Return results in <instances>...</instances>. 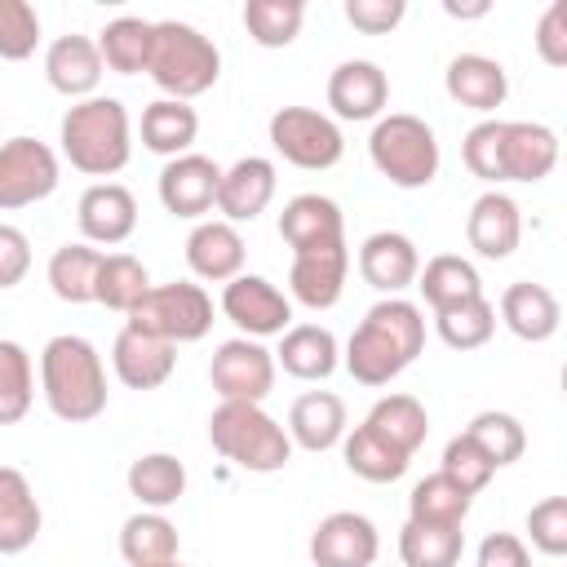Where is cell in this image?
Returning a JSON list of instances; mask_svg holds the SVG:
<instances>
[{"instance_id": "obj_41", "label": "cell", "mask_w": 567, "mask_h": 567, "mask_svg": "<svg viewBox=\"0 0 567 567\" xmlns=\"http://www.w3.org/2000/svg\"><path fill=\"white\" fill-rule=\"evenodd\" d=\"M35 403V368L22 341L0 337V425H18Z\"/></svg>"}, {"instance_id": "obj_17", "label": "cell", "mask_w": 567, "mask_h": 567, "mask_svg": "<svg viewBox=\"0 0 567 567\" xmlns=\"http://www.w3.org/2000/svg\"><path fill=\"white\" fill-rule=\"evenodd\" d=\"M558 164V133L536 120H505L501 128V182H545Z\"/></svg>"}, {"instance_id": "obj_2", "label": "cell", "mask_w": 567, "mask_h": 567, "mask_svg": "<svg viewBox=\"0 0 567 567\" xmlns=\"http://www.w3.org/2000/svg\"><path fill=\"white\" fill-rule=\"evenodd\" d=\"M40 394L49 412L66 425H84L106 412V363L89 337L62 332L40 350Z\"/></svg>"}, {"instance_id": "obj_15", "label": "cell", "mask_w": 567, "mask_h": 567, "mask_svg": "<svg viewBox=\"0 0 567 567\" xmlns=\"http://www.w3.org/2000/svg\"><path fill=\"white\" fill-rule=\"evenodd\" d=\"M275 186H279V173L266 155H244L235 159L230 168H221V182H217V213L221 221H252L270 208L275 199Z\"/></svg>"}, {"instance_id": "obj_47", "label": "cell", "mask_w": 567, "mask_h": 567, "mask_svg": "<svg viewBox=\"0 0 567 567\" xmlns=\"http://www.w3.org/2000/svg\"><path fill=\"white\" fill-rule=\"evenodd\" d=\"M501 128H505V120H478V124L465 133V142H461L465 168H470L478 182H487L492 190L501 186Z\"/></svg>"}, {"instance_id": "obj_28", "label": "cell", "mask_w": 567, "mask_h": 567, "mask_svg": "<svg viewBox=\"0 0 567 567\" xmlns=\"http://www.w3.org/2000/svg\"><path fill=\"white\" fill-rule=\"evenodd\" d=\"M288 439L292 447L306 452H328L346 439V403L332 390H306L292 408H288Z\"/></svg>"}, {"instance_id": "obj_25", "label": "cell", "mask_w": 567, "mask_h": 567, "mask_svg": "<svg viewBox=\"0 0 567 567\" xmlns=\"http://www.w3.org/2000/svg\"><path fill=\"white\" fill-rule=\"evenodd\" d=\"M279 239L301 252V248H319V244H341L346 239V217L337 208V199L328 195H292L279 213Z\"/></svg>"}, {"instance_id": "obj_12", "label": "cell", "mask_w": 567, "mask_h": 567, "mask_svg": "<svg viewBox=\"0 0 567 567\" xmlns=\"http://www.w3.org/2000/svg\"><path fill=\"white\" fill-rule=\"evenodd\" d=\"M377 554H381V536H377V523L368 514L337 509V514L319 518V527L310 532V563L315 567H372Z\"/></svg>"}, {"instance_id": "obj_27", "label": "cell", "mask_w": 567, "mask_h": 567, "mask_svg": "<svg viewBox=\"0 0 567 567\" xmlns=\"http://www.w3.org/2000/svg\"><path fill=\"white\" fill-rule=\"evenodd\" d=\"M270 354H275V368H284L297 381H328L341 363V346L323 323H292L279 337V350Z\"/></svg>"}, {"instance_id": "obj_35", "label": "cell", "mask_w": 567, "mask_h": 567, "mask_svg": "<svg viewBox=\"0 0 567 567\" xmlns=\"http://www.w3.org/2000/svg\"><path fill=\"white\" fill-rule=\"evenodd\" d=\"M363 425H372L381 439H390L399 452H416L430 434V412L416 394H385L372 403V412L363 416Z\"/></svg>"}, {"instance_id": "obj_49", "label": "cell", "mask_w": 567, "mask_h": 567, "mask_svg": "<svg viewBox=\"0 0 567 567\" xmlns=\"http://www.w3.org/2000/svg\"><path fill=\"white\" fill-rule=\"evenodd\" d=\"M408 4L403 0H346V22L363 35H385L403 22Z\"/></svg>"}, {"instance_id": "obj_16", "label": "cell", "mask_w": 567, "mask_h": 567, "mask_svg": "<svg viewBox=\"0 0 567 567\" xmlns=\"http://www.w3.org/2000/svg\"><path fill=\"white\" fill-rule=\"evenodd\" d=\"M75 221H80L84 244L115 248L137 230V199L120 182H93L75 204Z\"/></svg>"}, {"instance_id": "obj_44", "label": "cell", "mask_w": 567, "mask_h": 567, "mask_svg": "<svg viewBox=\"0 0 567 567\" xmlns=\"http://www.w3.org/2000/svg\"><path fill=\"white\" fill-rule=\"evenodd\" d=\"M465 434L478 443V452H483L496 470L514 465V461L527 452V430H523V421L509 416V412H496V408L478 412V416L465 425Z\"/></svg>"}, {"instance_id": "obj_30", "label": "cell", "mask_w": 567, "mask_h": 567, "mask_svg": "<svg viewBox=\"0 0 567 567\" xmlns=\"http://www.w3.org/2000/svg\"><path fill=\"white\" fill-rule=\"evenodd\" d=\"M182 549L177 523L164 518L159 509H137L124 518L120 527V554L128 567H155V563H173Z\"/></svg>"}, {"instance_id": "obj_3", "label": "cell", "mask_w": 567, "mask_h": 567, "mask_svg": "<svg viewBox=\"0 0 567 567\" xmlns=\"http://www.w3.org/2000/svg\"><path fill=\"white\" fill-rule=\"evenodd\" d=\"M58 142H62V155L71 159L75 173L115 177L133 155V124H128L124 102L102 97V93L71 102L62 124H58Z\"/></svg>"}, {"instance_id": "obj_26", "label": "cell", "mask_w": 567, "mask_h": 567, "mask_svg": "<svg viewBox=\"0 0 567 567\" xmlns=\"http://www.w3.org/2000/svg\"><path fill=\"white\" fill-rule=\"evenodd\" d=\"M501 323L518 337V341H549L563 323V306L558 297L545 288V284H532V279H518L501 292V306H496Z\"/></svg>"}, {"instance_id": "obj_42", "label": "cell", "mask_w": 567, "mask_h": 567, "mask_svg": "<svg viewBox=\"0 0 567 567\" xmlns=\"http://www.w3.org/2000/svg\"><path fill=\"white\" fill-rule=\"evenodd\" d=\"M434 332L447 350H478L496 332V306L487 297H474V301L434 310Z\"/></svg>"}, {"instance_id": "obj_18", "label": "cell", "mask_w": 567, "mask_h": 567, "mask_svg": "<svg viewBox=\"0 0 567 567\" xmlns=\"http://www.w3.org/2000/svg\"><path fill=\"white\" fill-rule=\"evenodd\" d=\"M359 275H363L368 288H377L385 297H399L403 288L416 284L421 252L403 230H377L359 244Z\"/></svg>"}, {"instance_id": "obj_39", "label": "cell", "mask_w": 567, "mask_h": 567, "mask_svg": "<svg viewBox=\"0 0 567 567\" xmlns=\"http://www.w3.org/2000/svg\"><path fill=\"white\" fill-rule=\"evenodd\" d=\"M151 27L146 18H115L97 31V53H102V66L120 71V75H137L146 71V58H151Z\"/></svg>"}, {"instance_id": "obj_36", "label": "cell", "mask_w": 567, "mask_h": 567, "mask_svg": "<svg viewBox=\"0 0 567 567\" xmlns=\"http://www.w3.org/2000/svg\"><path fill=\"white\" fill-rule=\"evenodd\" d=\"M470 505H474V496L461 492L447 474L434 470V474H425V478L412 487V496H408V518H412V523H425V527H465Z\"/></svg>"}, {"instance_id": "obj_11", "label": "cell", "mask_w": 567, "mask_h": 567, "mask_svg": "<svg viewBox=\"0 0 567 567\" xmlns=\"http://www.w3.org/2000/svg\"><path fill=\"white\" fill-rule=\"evenodd\" d=\"M221 315L239 328V337H284L292 328V301L266 275H235L221 284Z\"/></svg>"}, {"instance_id": "obj_9", "label": "cell", "mask_w": 567, "mask_h": 567, "mask_svg": "<svg viewBox=\"0 0 567 567\" xmlns=\"http://www.w3.org/2000/svg\"><path fill=\"white\" fill-rule=\"evenodd\" d=\"M58 190V155L40 137L0 142V213L40 204Z\"/></svg>"}, {"instance_id": "obj_4", "label": "cell", "mask_w": 567, "mask_h": 567, "mask_svg": "<svg viewBox=\"0 0 567 567\" xmlns=\"http://www.w3.org/2000/svg\"><path fill=\"white\" fill-rule=\"evenodd\" d=\"M146 75L164 89V97L173 102H190L199 93H208L221 80V53L217 44L177 18H164L151 27V58H146Z\"/></svg>"}, {"instance_id": "obj_23", "label": "cell", "mask_w": 567, "mask_h": 567, "mask_svg": "<svg viewBox=\"0 0 567 567\" xmlns=\"http://www.w3.org/2000/svg\"><path fill=\"white\" fill-rule=\"evenodd\" d=\"M443 89H447V97L456 106L478 111V115H492L505 102V93H509V75L487 53H456L447 62V71H443Z\"/></svg>"}, {"instance_id": "obj_54", "label": "cell", "mask_w": 567, "mask_h": 567, "mask_svg": "<svg viewBox=\"0 0 567 567\" xmlns=\"http://www.w3.org/2000/svg\"><path fill=\"white\" fill-rule=\"evenodd\" d=\"M155 567H186V563H177V558H173V563H155Z\"/></svg>"}, {"instance_id": "obj_53", "label": "cell", "mask_w": 567, "mask_h": 567, "mask_svg": "<svg viewBox=\"0 0 567 567\" xmlns=\"http://www.w3.org/2000/svg\"><path fill=\"white\" fill-rule=\"evenodd\" d=\"M443 13L447 18H483L487 13V0H478V4H443Z\"/></svg>"}, {"instance_id": "obj_33", "label": "cell", "mask_w": 567, "mask_h": 567, "mask_svg": "<svg viewBox=\"0 0 567 567\" xmlns=\"http://www.w3.org/2000/svg\"><path fill=\"white\" fill-rule=\"evenodd\" d=\"M199 137V115L190 102H173V97H159L142 111V146L155 151V155H186Z\"/></svg>"}, {"instance_id": "obj_38", "label": "cell", "mask_w": 567, "mask_h": 567, "mask_svg": "<svg viewBox=\"0 0 567 567\" xmlns=\"http://www.w3.org/2000/svg\"><path fill=\"white\" fill-rule=\"evenodd\" d=\"M97 266H102V252L93 244H62L49 257V288H53V297L58 301H71V306L93 301Z\"/></svg>"}, {"instance_id": "obj_32", "label": "cell", "mask_w": 567, "mask_h": 567, "mask_svg": "<svg viewBox=\"0 0 567 567\" xmlns=\"http://www.w3.org/2000/svg\"><path fill=\"white\" fill-rule=\"evenodd\" d=\"M341 461L350 474H359L363 483H394L408 474V452H399L390 439H381L372 425H354L341 439Z\"/></svg>"}, {"instance_id": "obj_22", "label": "cell", "mask_w": 567, "mask_h": 567, "mask_svg": "<svg viewBox=\"0 0 567 567\" xmlns=\"http://www.w3.org/2000/svg\"><path fill=\"white\" fill-rule=\"evenodd\" d=\"M102 71L106 66H102L97 40H89V35H58L49 44V53H44V80H49V89L62 93V97H75V102H84V97L97 93Z\"/></svg>"}, {"instance_id": "obj_5", "label": "cell", "mask_w": 567, "mask_h": 567, "mask_svg": "<svg viewBox=\"0 0 567 567\" xmlns=\"http://www.w3.org/2000/svg\"><path fill=\"white\" fill-rule=\"evenodd\" d=\"M208 443L248 474H275L292 461L288 430L261 403H217L208 416Z\"/></svg>"}, {"instance_id": "obj_24", "label": "cell", "mask_w": 567, "mask_h": 567, "mask_svg": "<svg viewBox=\"0 0 567 567\" xmlns=\"http://www.w3.org/2000/svg\"><path fill=\"white\" fill-rule=\"evenodd\" d=\"M186 266H190L195 279L230 284L235 275H244V235L221 217L199 221L186 235Z\"/></svg>"}, {"instance_id": "obj_48", "label": "cell", "mask_w": 567, "mask_h": 567, "mask_svg": "<svg viewBox=\"0 0 567 567\" xmlns=\"http://www.w3.org/2000/svg\"><path fill=\"white\" fill-rule=\"evenodd\" d=\"M527 536L532 549H540L545 558H563L567 554V496H545L527 509Z\"/></svg>"}, {"instance_id": "obj_29", "label": "cell", "mask_w": 567, "mask_h": 567, "mask_svg": "<svg viewBox=\"0 0 567 567\" xmlns=\"http://www.w3.org/2000/svg\"><path fill=\"white\" fill-rule=\"evenodd\" d=\"M44 527V509L22 470L0 465V554H27Z\"/></svg>"}, {"instance_id": "obj_13", "label": "cell", "mask_w": 567, "mask_h": 567, "mask_svg": "<svg viewBox=\"0 0 567 567\" xmlns=\"http://www.w3.org/2000/svg\"><path fill=\"white\" fill-rule=\"evenodd\" d=\"M346 270H350L346 239L292 252V266H288V292L292 297L288 301H301L306 310H332L346 292Z\"/></svg>"}, {"instance_id": "obj_40", "label": "cell", "mask_w": 567, "mask_h": 567, "mask_svg": "<svg viewBox=\"0 0 567 567\" xmlns=\"http://www.w3.org/2000/svg\"><path fill=\"white\" fill-rule=\"evenodd\" d=\"M465 554V532L461 527H425V523H403L399 532V558L403 567H456Z\"/></svg>"}, {"instance_id": "obj_20", "label": "cell", "mask_w": 567, "mask_h": 567, "mask_svg": "<svg viewBox=\"0 0 567 567\" xmlns=\"http://www.w3.org/2000/svg\"><path fill=\"white\" fill-rule=\"evenodd\" d=\"M465 239L478 257L487 261H505L518 239H523V213L518 204L505 195V190H483L474 204H470V217H465Z\"/></svg>"}, {"instance_id": "obj_7", "label": "cell", "mask_w": 567, "mask_h": 567, "mask_svg": "<svg viewBox=\"0 0 567 567\" xmlns=\"http://www.w3.org/2000/svg\"><path fill=\"white\" fill-rule=\"evenodd\" d=\"M128 328H137L146 337H159L168 346L199 341L213 328V297L190 279L151 284V292L128 310Z\"/></svg>"}, {"instance_id": "obj_46", "label": "cell", "mask_w": 567, "mask_h": 567, "mask_svg": "<svg viewBox=\"0 0 567 567\" xmlns=\"http://www.w3.org/2000/svg\"><path fill=\"white\" fill-rule=\"evenodd\" d=\"M40 44V13L27 0H0V58L22 62Z\"/></svg>"}, {"instance_id": "obj_10", "label": "cell", "mask_w": 567, "mask_h": 567, "mask_svg": "<svg viewBox=\"0 0 567 567\" xmlns=\"http://www.w3.org/2000/svg\"><path fill=\"white\" fill-rule=\"evenodd\" d=\"M275 354L252 337H230L213 350L208 381L221 403H261L275 390Z\"/></svg>"}, {"instance_id": "obj_50", "label": "cell", "mask_w": 567, "mask_h": 567, "mask_svg": "<svg viewBox=\"0 0 567 567\" xmlns=\"http://www.w3.org/2000/svg\"><path fill=\"white\" fill-rule=\"evenodd\" d=\"M536 53L545 66H567V4L554 0L536 22Z\"/></svg>"}, {"instance_id": "obj_1", "label": "cell", "mask_w": 567, "mask_h": 567, "mask_svg": "<svg viewBox=\"0 0 567 567\" xmlns=\"http://www.w3.org/2000/svg\"><path fill=\"white\" fill-rule=\"evenodd\" d=\"M421 350H425L421 306L408 297H381L350 332L341 363L359 385L377 390V385H390L403 368H412Z\"/></svg>"}, {"instance_id": "obj_45", "label": "cell", "mask_w": 567, "mask_h": 567, "mask_svg": "<svg viewBox=\"0 0 567 567\" xmlns=\"http://www.w3.org/2000/svg\"><path fill=\"white\" fill-rule=\"evenodd\" d=\"M439 474H447L461 492H470V496H478L487 483H492V474H496V465L478 452V443L461 430L456 439H447V447H443V465H439Z\"/></svg>"}, {"instance_id": "obj_34", "label": "cell", "mask_w": 567, "mask_h": 567, "mask_svg": "<svg viewBox=\"0 0 567 567\" xmlns=\"http://www.w3.org/2000/svg\"><path fill=\"white\" fill-rule=\"evenodd\" d=\"M416 288L425 297L430 310H447V306H461V301H474L483 297V279L474 270V261L456 257V252H439L421 266L416 275Z\"/></svg>"}, {"instance_id": "obj_37", "label": "cell", "mask_w": 567, "mask_h": 567, "mask_svg": "<svg viewBox=\"0 0 567 567\" xmlns=\"http://www.w3.org/2000/svg\"><path fill=\"white\" fill-rule=\"evenodd\" d=\"M146 292H151V275L133 252H102L97 284H93V301L97 306L128 315Z\"/></svg>"}, {"instance_id": "obj_8", "label": "cell", "mask_w": 567, "mask_h": 567, "mask_svg": "<svg viewBox=\"0 0 567 567\" xmlns=\"http://www.w3.org/2000/svg\"><path fill=\"white\" fill-rule=\"evenodd\" d=\"M266 133H270V146L306 173H323L346 155V137H341L337 120L315 106H279L270 115Z\"/></svg>"}, {"instance_id": "obj_52", "label": "cell", "mask_w": 567, "mask_h": 567, "mask_svg": "<svg viewBox=\"0 0 567 567\" xmlns=\"http://www.w3.org/2000/svg\"><path fill=\"white\" fill-rule=\"evenodd\" d=\"M474 567H532L527 540H523V536H514V532H492V536H483V540H478Z\"/></svg>"}, {"instance_id": "obj_14", "label": "cell", "mask_w": 567, "mask_h": 567, "mask_svg": "<svg viewBox=\"0 0 567 567\" xmlns=\"http://www.w3.org/2000/svg\"><path fill=\"white\" fill-rule=\"evenodd\" d=\"M217 182H221V168L208 155L186 151V155H177V159H168L159 168V204L173 217L199 221L217 204Z\"/></svg>"}, {"instance_id": "obj_31", "label": "cell", "mask_w": 567, "mask_h": 567, "mask_svg": "<svg viewBox=\"0 0 567 567\" xmlns=\"http://www.w3.org/2000/svg\"><path fill=\"white\" fill-rule=\"evenodd\" d=\"M124 483H128V496H133L142 509H159V514H164V509L177 505L182 492H186V465H182L173 452H146V456H137V461L128 465Z\"/></svg>"}, {"instance_id": "obj_21", "label": "cell", "mask_w": 567, "mask_h": 567, "mask_svg": "<svg viewBox=\"0 0 567 567\" xmlns=\"http://www.w3.org/2000/svg\"><path fill=\"white\" fill-rule=\"evenodd\" d=\"M111 368H115L120 385H128V390H159L177 368V346L124 323L111 346Z\"/></svg>"}, {"instance_id": "obj_19", "label": "cell", "mask_w": 567, "mask_h": 567, "mask_svg": "<svg viewBox=\"0 0 567 567\" xmlns=\"http://www.w3.org/2000/svg\"><path fill=\"white\" fill-rule=\"evenodd\" d=\"M390 102V80L377 62L368 58H350L328 75V106L337 120H381Z\"/></svg>"}, {"instance_id": "obj_51", "label": "cell", "mask_w": 567, "mask_h": 567, "mask_svg": "<svg viewBox=\"0 0 567 567\" xmlns=\"http://www.w3.org/2000/svg\"><path fill=\"white\" fill-rule=\"evenodd\" d=\"M27 270H31V239L18 226L0 221V288H18Z\"/></svg>"}, {"instance_id": "obj_6", "label": "cell", "mask_w": 567, "mask_h": 567, "mask_svg": "<svg viewBox=\"0 0 567 567\" xmlns=\"http://www.w3.org/2000/svg\"><path fill=\"white\" fill-rule=\"evenodd\" d=\"M368 155H372V168L399 190L430 186L439 177V159H443L434 128L421 115H408V111H390L372 124Z\"/></svg>"}, {"instance_id": "obj_43", "label": "cell", "mask_w": 567, "mask_h": 567, "mask_svg": "<svg viewBox=\"0 0 567 567\" xmlns=\"http://www.w3.org/2000/svg\"><path fill=\"white\" fill-rule=\"evenodd\" d=\"M301 22H306L301 0H248L244 4V27L252 44L261 49H288L301 35Z\"/></svg>"}]
</instances>
